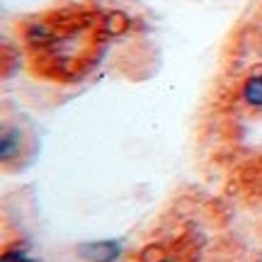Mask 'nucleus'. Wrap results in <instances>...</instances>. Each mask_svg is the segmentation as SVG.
<instances>
[{"mask_svg": "<svg viewBox=\"0 0 262 262\" xmlns=\"http://www.w3.org/2000/svg\"><path fill=\"white\" fill-rule=\"evenodd\" d=\"M80 257L88 262H114L119 257V245L114 241H95V243H85L78 248Z\"/></svg>", "mask_w": 262, "mask_h": 262, "instance_id": "1", "label": "nucleus"}, {"mask_svg": "<svg viewBox=\"0 0 262 262\" xmlns=\"http://www.w3.org/2000/svg\"><path fill=\"white\" fill-rule=\"evenodd\" d=\"M243 100L255 110H262V73H253L245 80Z\"/></svg>", "mask_w": 262, "mask_h": 262, "instance_id": "2", "label": "nucleus"}, {"mask_svg": "<svg viewBox=\"0 0 262 262\" xmlns=\"http://www.w3.org/2000/svg\"><path fill=\"white\" fill-rule=\"evenodd\" d=\"M19 136L17 131H5L3 134V141H0V153H3V160L15 158L19 153Z\"/></svg>", "mask_w": 262, "mask_h": 262, "instance_id": "3", "label": "nucleus"}, {"mask_svg": "<svg viewBox=\"0 0 262 262\" xmlns=\"http://www.w3.org/2000/svg\"><path fill=\"white\" fill-rule=\"evenodd\" d=\"M0 262H32V260H29L22 250H17V248H15V250H8V253L3 255V260H0Z\"/></svg>", "mask_w": 262, "mask_h": 262, "instance_id": "4", "label": "nucleus"}, {"mask_svg": "<svg viewBox=\"0 0 262 262\" xmlns=\"http://www.w3.org/2000/svg\"><path fill=\"white\" fill-rule=\"evenodd\" d=\"M163 262H170V260H163Z\"/></svg>", "mask_w": 262, "mask_h": 262, "instance_id": "5", "label": "nucleus"}]
</instances>
